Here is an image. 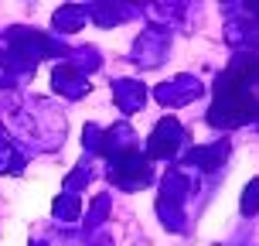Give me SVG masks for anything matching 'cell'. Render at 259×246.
<instances>
[{
    "instance_id": "5",
    "label": "cell",
    "mask_w": 259,
    "mask_h": 246,
    "mask_svg": "<svg viewBox=\"0 0 259 246\" xmlns=\"http://www.w3.org/2000/svg\"><path fill=\"white\" fill-rule=\"evenodd\" d=\"M58 27H62V31H75V27H82V14H78L75 7H65V11L58 14Z\"/></svg>"
},
{
    "instance_id": "1",
    "label": "cell",
    "mask_w": 259,
    "mask_h": 246,
    "mask_svg": "<svg viewBox=\"0 0 259 246\" xmlns=\"http://www.w3.org/2000/svg\"><path fill=\"white\" fill-rule=\"evenodd\" d=\"M259 117V103L252 99L249 89H239L229 79L215 82V106L208 110V123L211 127H239V123H249V120Z\"/></svg>"
},
{
    "instance_id": "2",
    "label": "cell",
    "mask_w": 259,
    "mask_h": 246,
    "mask_svg": "<svg viewBox=\"0 0 259 246\" xmlns=\"http://www.w3.org/2000/svg\"><path fill=\"white\" fill-rule=\"evenodd\" d=\"M181 123L178 120H160L154 130V137H150V157H167L174 154L178 147H181Z\"/></svg>"
},
{
    "instance_id": "3",
    "label": "cell",
    "mask_w": 259,
    "mask_h": 246,
    "mask_svg": "<svg viewBox=\"0 0 259 246\" xmlns=\"http://www.w3.org/2000/svg\"><path fill=\"white\" fill-rule=\"evenodd\" d=\"M229 154V144H219V147H198V151H194L191 154V161H198V164H201V168H219L222 164V157Z\"/></svg>"
},
{
    "instance_id": "4",
    "label": "cell",
    "mask_w": 259,
    "mask_h": 246,
    "mask_svg": "<svg viewBox=\"0 0 259 246\" xmlns=\"http://www.w3.org/2000/svg\"><path fill=\"white\" fill-rule=\"evenodd\" d=\"M242 212H246V216H256L259 212V178H252L246 195H242Z\"/></svg>"
}]
</instances>
